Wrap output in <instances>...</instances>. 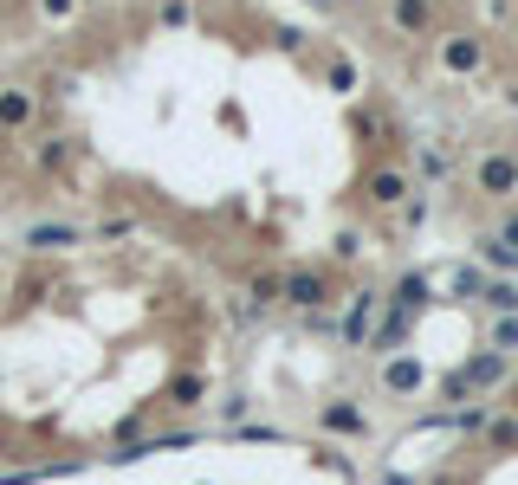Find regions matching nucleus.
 Returning a JSON list of instances; mask_svg holds the SVG:
<instances>
[{
	"mask_svg": "<svg viewBox=\"0 0 518 485\" xmlns=\"http://www.w3.org/2000/svg\"><path fill=\"white\" fill-rule=\"evenodd\" d=\"M486 298H493L499 311H518V285H486Z\"/></svg>",
	"mask_w": 518,
	"mask_h": 485,
	"instance_id": "nucleus-6",
	"label": "nucleus"
},
{
	"mask_svg": "<svg viewBox=\"0 0 518 485\" xmlns=\"http://www.w3.org/2000/svg\"><path fill=\"white\" fill-rule=\"evenodd\" d=\"M370 317H376V298H357V311H350V337H370Z\"/></svg>",
	"mask_w": 518,
	"mask_h": 485,
	"instance_id": "nucleus-4",
	"label": "nucleus"
},
{
	"mask_svg": "<svg viewBox=\"0 0 518 485\" xmlns=\"http://www.w3.org/2000/svg\"><path fill=\"white\" fill-rule=\"evenodd\" d=\"M324 427H344V434H357L363 414H357V408H331V414H324Z\"/></svg>",
	"mask_w": 518,
	"mask_h": 485,
	"instance_id": "nucleus-5",
	"label": "nucleus"
},
{
	"mask_svg": "<svg viewBox=\"0 0 518 485\" xmlns=\"http://www.w3.org/2000/svg\"><path fill=\"white\" fill-rule=\"evenodd\" d=\"M518 343V317H506V324H499V350H512Z\"/></svg>",
	"mask_w": 518,
	"mask_h": 485,
	"instance_id": "nucleus-9",
	"label": "nucleus"
},
{
	"mask_svg": "<svg viewBox=\"0 0 518 485\" xmlns=\"http://www.w3.org/2000/svg\"><path fill=\"white\" fill-rule=\"evenodd\" d=\"M512 182H518V169H512V162H506V156H493V162H480V188H486V194H506Z\"/></svg>",
	"mask_w": 518,
	"mask_h": 485,
	"instance_id": "nucleus-1",
	"label": "nucleus"
},
{
	"mask_svg": "<svg viewBox=\"0 0 518 485\" xmlns=\"http://www.w3.org/2000/svg\"><path fill=\"white\" fill-rule=\"evenodd\" d=\"M486 259H493V266H518V246H499L493 240V246H486Z\"/></svg>",
	"mask_w": 518,
	"mask_h": 485,
	"instance_id": "nucleus-8",
	"label": "nucleus"
},
{
	"mask_svg": "<svg viewBox=\"0 0 518 485\" xmlns=\"http://www.w3.org/2000/svg\"><path fill=\"white\" fill-rule=\"evenodd\" d=\"M499 376H506V356H480V363H473V369H467V376H460V382L473 388V382H499Z\"/></svg>",
	"mask_w": 518,
	"mask_h": 485,
	"instance_id": "nucleus-3",
	"label": "nucleus"
},
{
	"mask_svg": "<svg viewBox=\"0 0 518 485\" xmlns=\"http://www.w3.org/2000/svg\"><path fill=\"white\" fill-rule=\"evenodd\" d=\"M376 201H402V175H376Z\"/></svg>",
	"mask_w": 518,
	"mask_h": 485,
	"instance_id": "nucleus-7",
	"label": "nucleus"
},
{
	"mask_svg": "<svg viewBox=\"0 0 518 485\" xmlns=\"http://www.w3.org/2000/svg\"><path fill=\"white\" fill-rule=\"evenodd\" d=\"M285 298H292V304H318L324 279H318V272H292V279H285Z\"/></svg>",
	"mask_w": 518,
	"mask_h": 485,
	"instance_id": "nucleus-2",
	"label": "nucleus"
}]
</instances>
